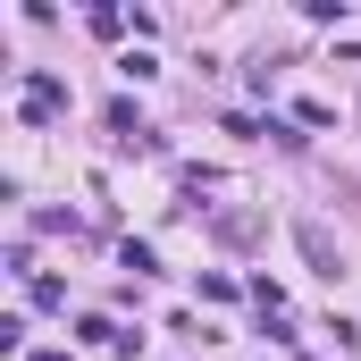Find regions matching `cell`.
Returning <instances> with one entry per match:
<instances>
[{
	"label": "cell",
	"instance_id": "cell-1",
	"mask_svg": "<svg viewBox=\"0 0 361 361\" xmlns=\"http://www.w3.org/2000/svg\"><path fill=\"white\" fill-rule=\"evenodd\" d=\"M17 109H25V118L42 126V118H59V109H68V85H59L51 68H34V76H25V101H17Z\"/></svg>",
	"mask_w": 361,
	"mask_h": 361
},
{
	"label": "cell",
	"instance_id": "cell-2",
	"mask_svg": "<svg viewBox=\"0 0 361 361\" xmlns=\"http://www.w3.org/2000/svg\"><path fill=\"white\" fill-rule=\"evenodd\" d=\"M294 244H302V261H311L319 277H345V261H336V244H328V227H319V219H302V227H294Z\"/></svg>",
	"mask_w": 361,
	"mask_h": 361
}]
</instances>
